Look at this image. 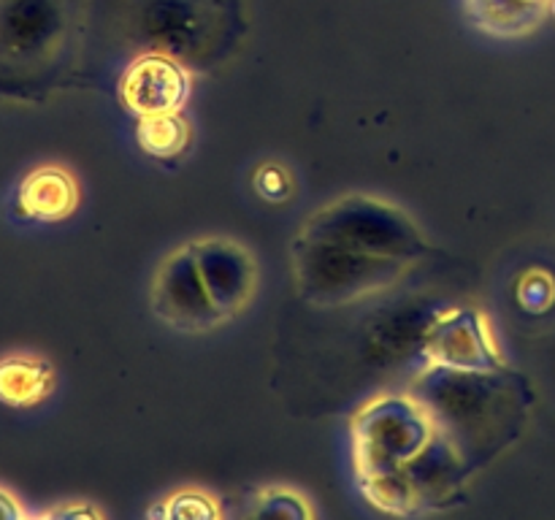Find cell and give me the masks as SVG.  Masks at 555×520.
Segmentation results:
<instances>
[{"instance_id":"ba28073f","label":"cell","mask_w":555,"mask_h":520,"mask_svg":"<svg viewBox=\"0 0 555 520\" xmlns=\"http://www.w3.org/2000/svg\"><path fill=\"white\" fill-rule=\"evenodd\" d=\"M466 16L493 38L531 36L551 16L553 0H464Z\"/></svg>"},{"instance_id":"5b68a950","label":"cell","mask_w":555,"mask_h":520,"mask_svg":"<svg viewBox=\"0 0 555 520\" xmlns=\"http://www.w3.org/2000/svg\"><path fill=\"white\" fill-rule=\"evenodd\" d=\"M188 247L222 323L238 317L258 296L260 265L253 249L231 236H201Z\"/></svg>"},{"instance_id":"7c38bea8","label":"cell","mask_w":555,"mask_h":520,"mask_svg":"<svg viewBox=\"0 0 555 520\" xmlns=\"http://www.w3.org/2000/svg\"><path fill=\"white\" fill-rule=\"evenodd\" d=\"M253 515L260 518H293V520H312L314 507L304 493L293 491L287 485H269L258 491L253 504Z\"/></svg>"},{"instance_id":"7a4b0ae2","label":"cell","mask_w":555,"mask_h":520,"mask_svg":"<svg viewBox=\"0 0 555 520\" xmlns=\"http://www.w3.org/2000/svg\"><path fill=\"white\" fill-rule=\"evenodd\" d=\"M352 471L369 504L412 515L431 498L426 477H453L455 447L437 415L406 393H377L350 417Z\"/></svg>"},{"instance_id":"8992f818","label":"cell","mask_w":555,"mask_h":520,"mask_svg":"<svg viewBox=\"0 0 555 520\" xmlns=\"http://www.w3.org/2000/svg\"><path fill=\"white\" fill-rule=\"evenodd\" d=\"M190 98V74L166 54H141L119 79V101L135 117L177 114Z\"/></svg>"},{"instance_id":"52a82bcc","label":"cell","mask_w":555,"mask_h":520,"mask_svg":"<svg viewBox=\"0 0 555 520\" xmlns=\"http://www.w3.org/2000/svg\"><path fill=\"white\" fill-rule=\"evenodd\" d=\"M16 200L22 214L30 220L60 222L74 214L79 206V184L65 168L41 166L22 179Z\"/></svg>"},{"instance_id":"8fae6325","label":"cell","mask_w":555,"mask_h":520,"mask_svg":"<svg viewBox=\"0 0 555 520\" xmlns=\"http://www.w3.org/2000/svg\"><path fill=\"white\" fill-rule=\"evenodd\" d=\"M150 515L177 520H217L222 518V509L211 493L201 491V487H184V491L163 498L155 509H150Z\"/></svg>"},{"instance_id":"5bb4252c","label":"cell","mask_w":555,"mask_h":520,"mask_svg":"<svg viewBox=\"0 0 555 520\" xmlns=\"http://www.w3.org/2000/svg\"><path fill=\"white\" fill-rule=\"evenodd\" d=\"M255 190L263 195L271 204H280V200H287L293 193V179L287 173V168L276 166V162H266L263 168H258L255 173Z\"/></svg>"},{"instance_id":"30bf717a","label":"cell","mask_w":555,"mask_h":520,"mask_svg":"<svg viewBox=\"0 0 555 520\" xmlns=\"http://www.w3.org/2000/svg\"><path fill=\"white\" fill-rule=\"evenodd\" d=\"M190 125L184 122L182 114H155V117H139L135 125V144L146 152L150 157H160V160H171L188 150Z\"/></svg>"},{"instance_id":"9c48e42d","label":"cell","mask_w":555,"mask_h":520,"mask_svg":"<svg viewBox=\"0 0 555 520\" xmlns=\"http://www.w3.org/2000/svg\"><path fill=\"white\" fill-rule=\"evenodd\" d=\"M54 390L52 363L38 355H11L0 361V401L9 406H36Z\"/></svg>"},{"instance_id":"3957f363","label":"cell","mask_w":555,"mask_h":520,"mask_svg":"<svg viewBox=\"0 0 555 520\" xmlns=\"http://www.w3.org/2000/svg\"><path fill=\"white\" fill-rule=\"evenodd\" d=\"M423 358L439 372L475 377L507 368L491 320L477 307H450L439 312L423 339Z\"/></svg>"},{"instance_id":"6da1fadb","label":"cell","mask_w":555,"mask_h":520,"mask_svg":"<svg viewBox=\"0 0 555 520\" xmlns=\"http://www.w3.org/2000/svg\"><path fill=\"white\" fill-rule=\"evenodd\" d=\"M421 252L423 236L404 211L372 195H347L298 233V287L323 307L347 303L396 285Z\"/></svg>"},{"instance_id":"e0dca14e","label":"cell","mask_w":555,"mask_h":520,"mask_svg":"<svg viewBox=\"0 0 555 520\" xmlns=\"http://www.w3.org/2000/svg\"><path fill=\"white\" fill-rule=\"evenodd\" d=\"M551 14H555V0H553V11H551Z\"/></svg>"},{"instance_id":"9a60e30c","label":"cell","mask_w":555,"mask_h":520,"mask_svg":"<svg viewBox=\"0 0 555 520\" xmlns=\"http://www.w3.org/2000/svg\"><path fill=\"white\" fill-rule=\"evenodd\" d=\"M22 518V507L11 493L0 491V520H16Z\"/></svg>"},{"instance_id":"277c9868","label":"cell","mask_w":555,"mask_h":520,"mask_svg":"<svg viewBox=\"0 0 555 520\" xmlns=\"http://www.w3.org/2000/svg\"><path fill=\"white\" fill-rule=\"evenodd\" d=\"M150 307L157 320L182 334H206L220 328L217 314L188 244L160 260L150 282Z\"/></svg>"},{"instance_id":"2e32d148","label":"cell","mask_w":555,"mask_h":520,"mask_svg":"<svg viewBox=\"0 0 555 520\" xmlns=\"http://www.w3.org/2000/svg\"><path fill=\"white\" fill-rule=\"evenodd\" d=\"M52 515H57V518H87V515H101L98 509L87 507V504H79V507H65V509H54Z\"/></svg>"},{"instance_id":"4fadbf2b","label":"cell","mask_w":555,"mask_h":520,"mask_svg":"<svg viewBox=\"0 0 555 520\" xmlns=\"http://www.w3.org/2000/svg\"><path fill=\"white\" fill-rule=\"evenodd\" d=\"M518 303L529 314L551 312L555 303V276L545 269H529L518 280Z\"/></svg>"}]
</instances>
